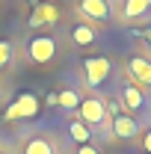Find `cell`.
Wrapping results in <instances>:
<instances>
[{"instance_id":"6da1fadb","label":"cell","mask_w":151,"mask_h":154,"mask_svg":"<svg viewBox=\"0 0 151 154\" xmlns=\"http://www.w3.org/2000/svg\"><path fill=\"white\" fill-rule=\"evenodd\" d=\"M57 57V38L54 36H33L27 45V59L33 65H48Z\"/></svg>"},{"instance_id":"7a4b0ae2","label":"cell","mask_w":151,"mask_h":154,"mask_svg":"<svg viewBox=\"0 0 151 154\" xmlns=\"http://www.w3.org/2000/svg\"><path fill=\"white\" fill-rule=\"evenodd\" d=\"M77 116H80V122L86 125V128H95V125H107V110H104V101L101 98H80V107H77Z\"/></svg>"},{"instance_id":"3957f363","label":"cell","mask_w":151,"mask_h":154,"mask_svg":"<svg viewBox=\"0 0 151 154\" xmlns=\"http://www.w3.org/2000/svg\"><path fill=\"white\" fill-rule=\"evenodd\" d=\"M110 71H113V62L107 57H86L83 59V77H86V83H89L92 89H98V86L110 77Z\"/></svg>"},{"instance_id":"277c9868","label":"cell","mask_w":151,"mask_h":154,"mask_svg":"<svg viewBox=\"0 0 151 154\" xmlns=\"http://www.w3.org/2000/svg\"><path fill=\"white\" fill-rule=\"evenodd\" d=\"M77 12H80V18L83 21H98V24H104V21H110L113 15V9H110V0H77Z\"/></svg>"},{"instance_id":"5b68a950","label":"cell","mask_w":151,"mask_h":154,"mask_svg":"<svg viewBox=\"0 0 151 154\" xmlns=\"http://www.w3.org/2000/svg\"><path fill=\"white\" fill-rule=\"evenodd\" d=\"M36 113H39V98L33 95V92H24V95H18L15 104L6 107V113H3V116L15 122V119H33Z\"/></svg>"},{"instance_id":"8992f818","label":"cell","mask_w":151,"mask_h":154,"mask_svg":"<svg viewBox=\"0 0 151 154\" xmlns=\"http://www.w3.org/2000/svg\"><path fill=\"white\" fill-rule=\"evenodd\" d=\"M128 77H131L133 86H139V89H151V59L131 57V59H128Z\"/></svg>"},{"instance_id":"52a82bcc","label":"cell","mask_w":151,"mask_h":154,"mask_svg":"<svg viewBox=\"0 0 151 154\" xmlns=\"http://www.w3.org/2000/svg\"><path fill=\"white\" fill-rule=\"evenodd\" d=\"M110 128H113V136H119V139H133V136L139 134V122H136L133 116H128V113L113 116Z\"/></svg>"},{"instance_id":"ba28073f","label":"cell","mask_w":151,"mask_h":154,"mask_svg":"<svg viewBox=\"0 0 151 154\" xmlns=\"http://www.w3.org/2000/svg\"><path fill=\"white\" fill-rule=\"evenodd\" d=\"M57 21H59V9L54 3H39L27 24H30V27H51V24H57Z\"/></svg>"},{"instance_id":"9c48e42d","label":"cell","mask_w":151,"mask_h":154,"mask_svg":"<svg viewBox=\"0 0 151 154\" xmlns=\"http://www.w3.org/2000/svg\"><path fill=\"white\" fill-rule=\"evenodd\" d=\"M122 107L128 110V113H139L142 107H145V89H139V86H122Z\"/></svg>"},{"instance_id":"30bf717a","label":"cell","mask_w":151,"mask_h":154,"mask_svg":"<svg viewBox=\"0 0 151 154\" xmlns=\"http://www.w3.org/2000/svg\"><path fill=\"white\" fill-rule=\"evenodd\" d=\"M95 38H98V33H95V27L89 24V21H74V27H71V42L74 45H80V48H89V45H95Z\"/></svg>"},{"instance_id":"8fae6325","label":"cell","mask_w":151,"mask_h":154,"mask_svg":"<svg viewBox=\"0 0 151 154\" xmlns=\"http://www.w3.org/2000/svg\"><path fill=\"white\" fill-rule=\"evenodd\" d=\"M24 154H57V145L48 136H33L24 142Z\"/></svg>"},{"instance_id":"7c38bea8","label":"cell","mask_w":151,"mask_h":154,"mask_svg":"<svg viewBox=\"0 0 151 154\" xmlns=\"http://www.w3.org/2000/svg\"><path fill=\"white\" fill-rule=\"evenodd\" d=\"M148 9H151V0H125L122 21H133V18H139V15H145Z\"/></svg>"},{"instance_id":"4fadbf2b","label":"cell","mask_w":151,"mask_h":154,"mask_svg":"<svg viewBox=\"0 0 151 154\" xmlns=\"http://www.w3.org/2000/svg\"><path fill=\"white\" fill-rule=\"evenodd\" d=\"M68 134H71V139H74L77 145H86L89 139H92V134H89V128L80 122V119H74L71 125H68Z\"/></svg>"},{"instance_id":"5bb4252c","label":"cell","mask_w":151,"mask_h":154,"mask_svg":"<svg viewBox=\"0 0 151 154\" xmlns=\"http://www.w3.org/2000/svg\"><path fill=\"white\" fill-rule=\"evenodd\" d=\"M57 104L62 110H77L80 107V95H77V89H62L57 95Z\"/></svg>"},{"instance_id":"9a60e30c","label":"cell","mask_w":151,"mask_h":154,"mask_svg":"<svg viewBox=\"0 0 151 154\" xmlns=\"http://www.w3.org/2000/svg\"><path fill=\"white\" fill-rule=\"evenodd\" d=\"M12 59H15V45H12L9 38H0V71L9 68Z\"/></svg>"},{"instance_id":"2e32d148","label":"cell","mask_w":151,"mask_h":154,"mask_svg":"<svg viewBox=\"0 0 151 154\" xmlns=\"http://www.w3.org/2000/svg\"><path fill=\"white\" fill-rule=\"evenodd\" d=\"M77 154H101V151L95 148L92 142H86V145H80V148H77Z\"/></svg>"},{"instance_id":"e0dca14e","label":"cell","mask_w":151,"mask_h":154,"mask_svg":"<svg viewBox=\"0 0 151 154\" xmlns=\"http://www.w3.org/2000/svg\"><path fill=\"white\" fill-rule=\"evenodd\" d=\"M142 148L151 154V131H145V134H142Z\"/></svg>"},{"instance_id":"ac0fdd59","label":"cell","mask_w":151,"mask_h":154,"mask_svg":"<svg viewBox=\"0 0 151 154\" xmlns=\"http://www.w3.org/2000/svg\"><path fill=\"white\" fill-rule=\"evenodd\" d=\"M139 36L145 38V45H148V48H151V27H148V30H142V33H139Z\"/></svg>"},{"instance_id":"d6986e66","label":"cell","mask_w":151,"mask_h":154,"mask_svg":"<svg viewBox=\"0 0 151 154\" xmlns=\"http://www.w3.org/2000/svg\"><path fill=\"white\" fill-rule=\"evenodd\" d=\"M0 154H3V151H0Z\"/></svg>"}]
</instances>
